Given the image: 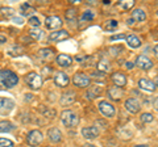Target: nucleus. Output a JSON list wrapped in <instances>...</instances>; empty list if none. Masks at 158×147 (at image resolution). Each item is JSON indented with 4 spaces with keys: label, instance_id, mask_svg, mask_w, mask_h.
Here are the masks:
<instances>
[{
    "label": "nucleus",
    "instance_id": "nucleus-25",
    "mask_svg": "<svg viewBox=\"0 0 158 147\" xmlns=\"http://www.w3.org/2000/svg\"><path fill=\"white\" fill-rule=\"evenodd\" d=\"M117 134L120 135L123 139H125V141H127V139H131V138H132V135H133V134H132V131H131V130H128V129H120V130L117 131Z\"/></svg>",
    "mask_w": 158,
    "mask_h": 147
},
{
    "label": "nucleus",
    "instance_id": "nucleus-10",
    "mask_svg": "<svg viewBox=\"0 0 158 147\" xmlns=\"http://www.w3.org/2000/svg\"><path fill=\"white\" fill-rule=\"evenodd\" d=\"M82 135L85 137L86 139H95L96 137L99 135V129H98V127H95V126H87V127H83Z\"/></svg>",
    "mask_w": 158,
    "mask_h": 147
},
{
    "label": "nucleus",
    "instance_id": "nucleus-4",
    "mask_svg": "<svg viewBox=\"0 0 158 147\" xmlns=\"http://www.w3.org/2000/svg\"><path fill=\"white\" fill-rule=\"evenodd\" d=\"M98 106H99L100 113L104 117H113V116H115V113H116L115 106H113L112 104H110L108 101H100V104H99Z\"/></svg>",
    "mask_w": 158,
    "mask_h": 147
},
{
    "label": "nucleus",
    "instance_id": "nucleus-7",
    "mask_svg": "<svg viewBox=\"0 0 158 147\" xmlns=\"http://www.w3.org/2000/svg\"><path fill=\"white\" fill-rule=\"evenodd\" d=\"M125 109L128 112H131L132 114H136L140 112L141 109V104H140V101L136 100V99H128L125 101Z\"/></svg>",
    "mask_w": 158,
    "mask_h": 147
},
{
    "label": "nucleus",
    "instance_id": "nucleus-21",
    "mask_svg": "<svg viewBox=\"0 0 158 147\" xmlns=\"http://www.w3.org/2000/svg\"><path fill=\"white\" fill-rule=\"evenodd\" d=\"M48 135H49V139H50L52 142H59L61 138H62L61 131H59L57 127H52V129H49Z\"/></svg>",
    "mask_w": 158,
    "mask_h": 147
},
{
    "label": "nucleus",
    "instance_id": "nucleus-22",
    "mask_svg": "<svg viewBox=\"0 0 158 147\" xmlns=\"http://www.w3.org/2000/svg\"><path fill=\"white\" fill-rule=\"evenodd\" d=\"M15 129V125L9 121H0V133H9Z\"/></svg>",
    "mask_w": 158,
    "mask_h": 147
},
{
    "label": "nucleus",
    "instance_id": "nucleus-43",
    "mask_svg": "<svg viewBox=\"0 0 158 147\" xmlns=\"http://www.w3.org/2000/svg\"><path fill=\"white\" fill-rule=\"evenodd\" d=\"M135 67V63H132V62H127V68L128 70H131V68Z\"/></svg>",
    "mask_w": 158,
    "mask_h": 147
},
{
    "label": "nucleus",
    "instance_id": "nucleus-45",
    "mask_svg": "<svg viewBox=\"0 0 158 147\" xmlns=\"http://www.w3.org/2000/svg\"><path fill=\"white\" fill-rule=\"evenodd\" d=\"M6 37H4V36H0V45H2V43H6Z\"/></svg>",
    "mask_w": 158,
    "mask_h": 147
},
{
    "label": "nucleus",
    "instance_id": "nucleus-9",
    "mask_svg": "<svg viewBox=\"0 0 158 147\" xmlns=\"http://www.w3.org/2000/svg\"><path fill=\"white\" fill-rule=\"evenodd\" d=\"M54 83L58 85V87H66L69 85V83H70V79H69V76L66 75L65 72H57L56 75H54Z\"/></svg>",
    "mask_w": 158,
    "mask_h": 147
},
{
    "label": "nucleus",
    "instance_id": "nucleus-38",
    "mask_svg": "<svg viewBox=\"0 0 158 147\" xmlns=\"http://www.w3.org/2000/svg\"><path fill=\"white\" fill-rule=\"evenodd\" d=\"M41 112H42V113L45 114V116H48V117H53L54 114H56V112H54L53 109H49V108H48V109H45V108H44V105H42V108H41Z\"/></svg>",
    "mask_w": 158,
    "mask_h": 147
},
{
    "label": "nucleus",
    "instance_id": "nucleus-6",
    "mask_svg": "<svg viewBox=\"0 0 158 147\" xmlns=\"http://www.w3.org/2000/svg\"><path fill=\"white\" fill-rule=\"evenodd\" d=\"M15 108V102L11 99H3L0 97V114H8Z\"/></svg>",
    "mask_w": 158,
    "mask_h": 147
},
{
    "label": "nucleus",
    "instance_id": "nucleus-23",
    "mask_svg": "<svg viewBox=\"0 0 158 147\" xmlns=\"http://www.w3.org/2000/svg\"><path fill=\"white\" fill-rule=\"evenodd\" d=\"M132 18L135 21H145L146 14L142 9H135V11L132 12Z\"/></svg>",
    "mask_w": 158,
    "mask_h": 147
},
{
    "label": "nucleus",
    "instance_id": "nucleus-37",
    "mask_svg": "<svg viewBox=\"0 0 158 147\" xmlns=\"http://www.w3.org/2000/svg\"><path fill=\"white\" fill-rule=\"evenodd\" d=\"M28 22L31 24L32 26H34V28H37V26L40 25V20H38V17H36V16L29 17V21H28Z\"/></svg>",
    "mask_w": 158,
    "mask_h": 147
},
{
    "label": "nucleus",
    "instance_id": "nucleus-33",
    "mask_svg": "<svg viewBox=\"0 0 158 147\" xmlns=\"http://www.w3.org/2000/svg\"><path fill=\"white\" fill-rule=\"evenodd\" d=\"M77 17V12L75 9H69V11L66 12V20L67 21H74Z\"/></svg>",
    "mask_w": 158,
    "mask_h": 147
},
{
    "label": "nucleus",
    "instance_id": "nucleus-19",
    "mask_svg": "<svg viewBox=\"0 0 158 147\" xmlns=\"http://www.w3.org/2000/svg\"><path fill=\"white\" fill-rule=\"evenodd\" d=\"M102 93V85H91L90 87V89L87 91V97L88 99H96L98 96H100Z\"/></svg>",
    "mask_w": 158,
    "mask_h": 147
},
{
    "label": "nucleus",
    "instance_id": "nucleus-29",
    "mask_svg": "<svg viewBox=\"0 0 158 147\" xmlns=\"http://www.w3.org/2000/svg\"><path fill=\"white\" fill-rule=\"evenodd\" d=\"M21 11H23L24 16H29V14H32L34 12V9L29 6V4H23V6H21Z\"/></svg>",
    "mask_w": 158,
    "mask_h": 147
},
{
    "label": "nucleus",
    "instance_id": "nucleus-40",
    "mask_svg": "<svg viewBox=\"0 0 158 147\" xmlns=\"http://www.w3.org/2000/svg\"><path fill=\"white\" fill-rule=\"evenodd\" d=\"M124 38H127V36H124V34H117V36L111 37V41H120V40H124Z\"/></svg>",
    "mask_w": 158,
    "mask_h": 147
},
{
    "label": "nucleus",
    "instance_id": "nucleus-47",
    "mask_svg": "<svg viewBox=\"0 0 158 147\" xmlns=\"http://www.w3.org/2000/svg\"><path fill=\"white\" fill-rule=\"evenodd\" d=\"M154 84L158 87V76H156V79H154Z\"/></svg>",
    "mask_w": 158,
    "mask_h": 147
},
{
    "label": "nucleus",
    "instance_id": "nucleus-48",
    "mask_svg": "<svg viewBox=\"0 0 158 147\" xmlns=\"http://www.w3.org/2000/svg\"><path fill=\"white\" fill-rule=\"evenodd\" d=\"M133 21H135L133 18H129V20H128V24H133Z\"/></svg>",
    "mask_w": 158,
    "mask_h": 147
},
{
    "label": "nucleus",
    "instance_id": "nucleus-20",
    "mask_svg": "<svg viewBox=\"0 0 158 147\" xmlns=\"http://www.w3.org/2000/svg\"><path fill=\"white\" fill-rule=\"evenodd\" d=\"M127 43L129 45L132 49H137V47H140L141 46V41H140V38L136 37L135 34H129V36H127Z\"/></svg>",
    "mask_w": 158,
    "mask_h": 147
},
{
    "label": "nucleus",
    "instance_id": "nucleus-3",
    "mask_svg": "<svg viewBox=\"0 0 158 147\" xmlns=\"http://www.w3.org/2000/svg\"><path fill=\"white\" fill-rule=\"evenodd\" d=\"M25 80H27V84L31 88H33V89H38L42 85V77L36 72H29Z\"/></svg>",
    "mask_w": 158,
    "mask_h": 147
},
{
    "label": "nucleus",
    "instance_id": "nucleus-16",
    "mask_svg": "<svg viewBox=\"0 0 158 147\" xmlns=\"http://www.w3.org/2000/svg\"><path fill=\"white\" fill-rule=\"evenodd\" d=\"M69 38V33L66 30H58L49 34V41H63Z\"/></svg>",
    "mask_w": 158,
    "mask_h": 147
},
{
    "label": "nucleus",
    "instance_id": "nucleus-11",
    "mask_svg": "<svg viewBox=\"0 0 158 147\" xmlns=\"http://www.w3.org/2000/svg\"><path fill=\"white\" fill-rule=\"evenodd\" d=\"M136 65L140 68H142V70H149V68L153 67V62L146 55H140V57H137Z\"/></svg>",
    "mask_w": 158,
    "mask_h": 147
},
{
    "label": "nucleus",
    "instance_id": "nucleus-2",
    "mask_svg": "<svg viewBox=\"0 0 158 147\" xmlns=\"http://www.w3.org/2000/svg\"><path fill=\"white\" fill-rule=\"evenodd\" d=\"M61 121L66 127H75L79 124L78 116L71 110H63L61 113Z\"/></svg>",
    "mask_w": 158,
    "mask_h": 147
},
{
    "label": "nucleus",
    "instance_id": "nucleus-44",
    "mask_svg": "<svg viewBox=\"0 0 158 147\" xmlns=\"http://www.w3.org/2000/svg\"><path fill=\"white\" fill-rule=\"evenodd\" d=\"M153 106H154V109H157V110H158V97H157V99H156L154 101H153Z\"/></svg>",
    "mask_w": 158,
    "mask_h": 147
},
{
    "label": "nucleus",
    "instance_id": "nucleus-18",
    "mask_svg": "<svg viewBox=\"0 0 158 147\" xmlns=\"http://www.w3.org/2000/svg\"><path fill=\"white\" fill-rule=\"evenodd\" d=\"M74 101H75V95H74V92H66V93L62 95L61 100H59L61 105H63V106L70 105V104H73Z\"/></svg>",
    "mask_w": 158,
    "mask_h": 147
},
{
    "label": "nucleus",
    "instance_id": "nucleus-24",
    "mask_svg": "<svg viewBox=\"0 0 158 147\" xmlns=\"http://www.w3.org/2000/svg\"><path fill=\"white\" fill-rule=\"evenodd\" d=\"M23 51H24L23 47L19 46V45H15V46H12V47L8 49V54H9V55H12V57L20 55V54H23Z\"/></svg>",
    "mask_w": 158,
    "mask_h": 147
},
{
    "label": "nucleus",
    "instance_id": "nucleus-31",
    "mask_svg": "<svg viewBox=\"0 0 158 147\" xmlns=\"http://www.w3.org/2000/svg\"><path fill=\"white\" fill-rule=\"evenodd\" d=\"M135 6V2H131V0H127V2H120L118 3V7L121 9H131Z\"/></svg>",
    "mask_w": 158,
    "mask_h": 147
},
{
    "label": "nucleus",
    "instance_id": "nucleus-26",
    "mask_svg": "<svg viewBox=\"0 0 158 147\" xmlns=\"http://www.w3.org/2000/svg\"><path fill=\"white\" fill-rule=\"evenodd\" d=\"M110 65H108V62L107 61H100L98 63V70L100 71V72H108L110 71Z\"/></svg>",
    "mask_w": 158,
    "mask_h": 147
},
{
    "label": "nucleus",
    "instance_id": "nucleus-35",
    "mask_svg": "<svg viewBox=\"0 0 158 147\" xmlns=\"http://www.w3.org/2000/svg\"><path fill=\"white\" fill-rule=\"evenodd\" d=\"M0 147H13V142L7 138H0Z\"/></svg>",
    "mask_w": 158,
    "mask_h": 147
},
{
    "label": "nucleus",
    "instance_id": "nucleus-50",
    "mask_svg": "<svg viewBox=\"0 0 158 147\" xmlns=\"http://www.w3.org/2000/svg\"><path fill=\"white\" fill-rule=\"evenodd\" d=\"M136 147H146V146H136Z\"/></svg>",
    "mask_w": 158,
    "mask_h": 147
},
{
    "label": "nucleus",
    "instance_id": "nucleus-46",
    "mask_svg": "<svg viewBox=\"0 0 158 147\" xmlns=\"http://www.w3.org/2000/svg\"><path fill=\"white\" fill-rule=\"evenodd\" d=\"M154 54L158 57V45H156V46H154Z\"/></svg>",
    "mask_w": 158,
    "mask_h": 147
},
{
    "label": "nucleus",
    "instance_id": "nucleus-28",
    "mask_svg": "<svg viewBox=\"0 0 158 147\" xmlns=\"http://www.w3.org/2000/svg\"><path fill=\"white\" fill-rule=\"evenodd\" d=\"M94 17H95V14H94V12H91V11H86L85 13L82 14L81 21H82V22H85V21H90V20H92Z\"/></svg>",
    "mask_w": 158,
    "mask_h": 147
},
{
    "label": "nucleus",
    "instance_id": "nucleus-36",
    "mask_svg": "<svg viewBox=\"0 0 158 147\" xmlns=\"http://www.w3.org/2000/svg\"><path fill=\"white\" fill-rule=\"evenodd\" d=\"M153 118H154V117H153V114H150V113H144L141 116V121L142 122H152L153 121Z\"/></svg>",
    "mask_w": 158,
    "mask_h": 147
},
{
    "label": "nucleus",
    "instance_id": "nucleus-1",
    "mask_svg": "<svg viewBox=\"0 0 158 147\" xmlns=\"http://www.w3.org/2000/svg\"><path fill=\"white\" fill-rule=\"evenodd\" d=\"M19 83V76L15 72L9 70L0 71V88L2 89H9V88L16 87Z\"/></svg>",
    "mask_w": 158,
    "mask_h": 147
},
{
    "label": "nucleus",
    "instance_id": "nucleus-30",
    "mask_svg": "<svg viewBox=\"0 0 158 147\" xmlns=\"http://www.w3.org/2000/svg\"><path fill=\"white\" fill-rule=\"evenodd\" d=\"M29 34H31V37H33L34 40H40V38L42 37V32L40 30V29H37V28L31 29V32H29Z\"/></svg>",
    "mask_w": 158,
    "mask_h": 147
},
{
    "label": "nucleus",
    "instance_id": "nucleus-34",
    "mask_svg": "<svg viewBox=\"0 0 158 147\" xmlns=\"http://www.w3.org/2000/svg\"><path fill=\"white\" fill-rule=\"evenodd\" d=\"M2 13L6 17H15V13H16V12H15V9H12V8H3Z\"/></svg>",
    "mask_w": 158,
    "mask_h": 147
},
{
    "label": "nucleus",
    "instance_id": "nucleus-5",
    "mask_svg": "<svg viewBox=\"0 0 158 147\" xmlns=\"http://www.w3.org/2000/svg\"><path fill=\"white\" fill-rule=\"evenodd\" d=\"M42 133L40 130H32L27 137V142L31 146H38L42 142Z\"/></svg>",
    "mask_w": 158,
    "mask_h": 147
},
{
    "label": "nucleus",
    "instance_id": "nucleus-12",
    "mask_svg": "<svg viewBox=\"0 0 158 147\" xmlns=\"http://www.w3.org/2000/svg\"><path fill=\"white\" fill-rule=\"evenodd\" d=\"M138 87H140L141 89H144V91H148V92H153L156 89L154 81H152L149 79H145V77H142V79L138 80Z\"/></svg>",
    "mask_w": 158,
    "mask_h": 147
},
{
    "label": "nucleus",
    "instance_id": "nucleus-39",
    "mask_svg": "<svg viewBox=\"0 0 158 147\" xmlns=\"http://www.w3.org/2000/svg\"><path fill=\"white\" fill-rule=\"evenodd\" d=\"M120 51H123V47H112V49H110V53H112L113 57H116L117 53H120Z\"/></svg>",
    "mask_w": 158,
    "mask_h": 147
},
{
    "label": "nucleus",
    "instance_id": "nucleus-15",
    "mask_svg": "<svg viewBox=\"0 0 158 147\" xmlns=\"http://www.w3.org/2000/svg\"><path fill=\"white\" fill-rule=\"evenodd\" d=\"M112 81L116 84V87L121 88L124 87L127 84V76L124 75V74H120V72H115L112 75Z\"/></svg>",
    "mask_w": 158,
    "mask_h": 147
},
{
    "label": "nucleus",
    "instance_id": "nucleus-14",
    "mask_svg": "<svg viewBox=\"0 0 158 147\" xmlns=\"http://www.w3.org/2000/svg\"><path fill=\"white\" fill-rule=\"evenodd\" d=\"M108 96H110L112 100L118 101L123 96H124V92H123L121 88H118V87H116V85H115V87L108 88Z\"/></svg>",
    "mask_w": 158,
    "mask_h": 147
},
{
    "label": "nucleus",
    "instance_id": "nucleus-42",
    "mask_svg": "<svg viewBox=\"0 0 158 147\" xmlns=\"http://www.w3.org/2000/svg\"><path fill=\"white\" fill-rule=\"evenodd\" d=\"M13 22L17 25H23V18L21 17H13Z\"/></svg>",
    "mask_w": 158,
    "mask_h": 147
},
{
    "label": "nucleus",
    "instance_id": "nucleus-27",
    "mask_svg": "<svg viewBox=\"0 0 158 147\" xmlns=\"http://www.w3.org/2000/svg\"><path fill=\"white\" fill-rule=\"evenodd\" d=\"M53 54V50L52 49H41V50L38 51V55L44 58V59H46V58H50Z\"/></svg>",
    "mask_w": 158,
    "mask_h": 147
},
{
    "label": "nucleus",
    "instance_id": "nucleus-51",
    "mask_svg": "<svg viewBox=\"0 0 158 147\" xmlns=\"http://www.w3.org/2000/svg\"><path fill=\"white\" fill-rule=\"evenodd\" d=\"M46 147H50V146H46Z\"/></svg>",
    "mask_w": 158,
    "mask_h": 147
},
{
    "label": "nucleus",
    "instance_id": "nucleus-13",
    "mask_svg": "<svg viewBox=\"0 0 158 147\" xmlns=\"http://www.w3.org/2000/svg\"><path fill=\"white\" fill-rule=\"evenodd\" d=\"M45 24H46L48 29H52V30H53V29H57V28H59L62 25V20L58 16H50V17L46 18Z\"/></svg>",
    "mask_w": 158,
    "mask_h": 147
},
{
    "label": "nucleus",
    "instance_id": "nucleus-41",
    "mask_svg": "<svg viewBox=\"0 0 158 147\" xmlns=\"http://www.w3.org/2000/svg\"><path fill=\"white\" fill-rule=\"evenodd\" d=\"M86 59H87V57H85V55H77L75 57V61L77 62H81V63H85Z\"/></svg>",
    "mask_w": 158,
    "mask_h": 147
},
{
    "label": "nucleus",
    "instance_id": "nucleus-49",
    "mask_svg": "<svg viewBox=\"0 0 158 147\" xmlns=\"http://www.w3.org/2000/svg\"><path fill=\"white\" fill-rule=\"evenodd\" d=\"M83 147H96V146H94V145H86V146H83Z\"/></svg>",
    "mask_w": 158,
    "mask_h": 147
},
{
    "label": "nucleus",
    "instance_id": "nucleus-32",
    "mask_svg": "<svg viewBox=\"0 0 158 147\" xmlns=\"http://www.w3.org/2000/svg\"><path fill=\"white\" fill-rule=\"evenodd\" d=\"M106 30H115V29L117 28V21L116 20H110L106 22Z\"/></svg>",
    "mask_w": 158,
    "mask_h": 147
},
{
    "label": "nucleus",
    "instance_id": "nucleus-8",
    "mask_svg": "<svg viewBox=\"0 0 158 147\" xmlns=\"http://www.w3.org/2000/svg\"><path fill=\"white\" fill-rule=\"evenodd\" d=\"M73 81L79 88H85L87 85H90V79H88V76L85 75V74H77V75H74Z\"/></svg>",
    "mask_w": 158,
    "mask_h": 147
},
{
    "label": "nucleus",
    "instance_id": "nucleus-17",
    "mask_svg": "<svg viewBox=\"0 0 158 147\" xmlns=\"http://www.w3.org/2000/svg\"><path fill=\"white\" fill-rule=\"evenodd\" d=\"M56 61L58 63V66H61V67H69V66H71V63H73V58L70 55H66V54H59Z\"/></svg>",
    "mask_w": 158,
    "mask_h": 147
}]
</instances>
